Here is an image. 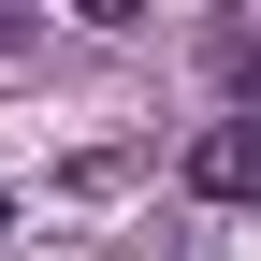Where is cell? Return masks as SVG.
<instances>
[{
	"instance_id": "1",
	"label": "cell",
	"mask_w": 261,
	"mask_h": 261,
	"mask_svg": "<svg viewBox=\"0 0 261 261\" xmlns=\"http://www.w3.org/2000/svg\"><path fill=\"white\" fill-rule=\"evenodd\" d=\"M189 203H261V102H232L218 130H189Z\"/></svg>"
},
{
	"instance_id": "2",
	"label": "cell",
	"mask_w": 261,
	"mask_h": 261,
	"mask_svg": "<svg viewBox=\"0 0 261 261\" xmlns=\"http://www.w3.org/2000/svg\"><path fill=\"white\" fill-rule=\"evenodd\" d=\"M0 232H15V203H0Z\"/></svg>"
}]
</instances>
